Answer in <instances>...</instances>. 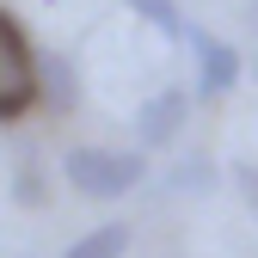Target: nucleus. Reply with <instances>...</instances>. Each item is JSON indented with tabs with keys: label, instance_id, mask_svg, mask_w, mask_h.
<instances>
[{
	"label": "nucleus",
	"instance_id": "obj_1",
	"mask_svg": "<svg viewBox=\"0 0 258 258\" xmlns=\"http://www.w3.org/2000/svg\"><path fill=\"white\" fill-rule=\"evenodd\" d=\"M61 178H68V190L86 197V203H117V197H129V190L148 178V154L80 142V148L61 154Z\"/></svg>",
	"mask_w": 258,
	"mask_h": 258
},
{
	"label": "nucleus",
	"instance_id": "obj_2",
	"mask_svg": "<svg viewBox=\"0 0 258 258\" xmlns=\"http://www.w3.org/2000/svg\"><path fill=\"white\" fill-rule=\"evenodd\" d=\"M31 105H37V49L25 25L0 7V123H19Z\"/></svg>",
	"mask_w": 258,
	"mask_h": 258
},
{
	"label": "nucleus",
	"instance_id": "obj_3",
	"mask_svg": "<svg viewBox=\"0 0 258 258\" xmlns=\"http://www.w3.org/2000/svg\"><path fill=\"white\" fill-rule=\"evenodd\" d=\"M190 37V55H197V92L203 99H228V92L240 86V49L234 43H221V37H209V31H184Z\"/></svg>",
	"mask_w": 258,
	"mask_h": 258
},
{
	"label": "nucleus",
	"instance_id": "obj_4",
	"mask_svg": "<svg viewBox=\"0 0 258 258\" xmlns=\"http://www.w3.org/2000/svg\"><path fill=\"white\" fill-rule=\"evenodd\" d=\"M184 123H190V92L184 86H160L136 111V136H142V148H172Z\"/></svg>",
	"mask_w": 258,
	"mask_h": 258
},
{
	"label": "nucleus",
	"instance_id": "obj_5",
	"mask_svg": "<svg viewBox=\"0 0 258 258\" xmlns=\"http://www.w3.org/2000/svg\"><path fill=\"white\" fill-rule=\"evenodd\" d=\"M37 105H49V111H61V117L80 105V74H74V61L55 55V49L37 55Z\"/></svg>",
	"mask_w": 258,
	"mask_h": 258
},
{
	"label": "nucleus",
	"instance_id": "obj_6",
	"mask_svg": "<svg viewBox=\"0 0 258 258\" xmlns=\"http://www.w3.org/2000/svg\"><path fill=\"white\" fill-rule=\"evenodd\" d=\"M129 240H136V234H129V221H105V228H86L61 258H123Z\"/></svg>",
	"mask_w": 258,
	"mask_h": 258
},
{
	"label": "nucleus",
	"instance_id": "obj_7",
	"mask_svg": "<svg viewBox=\"0 0 258 258\" xmlns=\"http://www.w3.org/2000/svg\"><path fill=\"white\" fill-rule=\"evenodd\" d=\"M166 190H178V197H197V190H215V160H209V154H184L178 166L166 172Z\"/></svg>",
	"mask_w": 258,
	"mask_h": 258
},
{
	"label": "nucleus",
	"instance_id": "obj_8",
	"mask_svg": "<svg viewBox=\"0 0 258 258\" xmlns=\"http://www.w3.org/2000/svg\"><path fill=\"white\" fill-rule=\"evenodd\" d=\"M129 13H136L142 25H154L166 43H178L184 31H190V25H184V13H178V0H129Z\"/></svg>",
	"mask_w": 258,
	"mask_h": 258
},
{
	"label": "nucleus",
	"instance_id": "obj_9",
	"mask_svg": "<svg viewBox=\"0 0 258 258\" xmlns=\"http://www.w3.org/2000/svg\"><path fill=\"white\" fill-rule=\"evenodd\" d=\"M13 197L25 203V209H43L49 203V184H43V166H37V160H19V172H13Z\"/></svg>",
	"mask_w": 258,
	"mask_h": 258
},
{
	"label": "nucleus",
	"instance_id": "obj_10",
	"mask_svg": "<svg viewBox=\"0 0 258 258\" xmlns=\"http://www.w3.org/2000/svg\"><path fill=\"white\" fill-rule=\"evenodd\" d=\"M228 178H234V190H240V203L258 215V166H252V160H234V166H228Z\"/></svg>",
	"mask_w": 258,
	"mask_h": 258
},
{
	"label": "nucleus",
	"instance_id": "obj_11",
	"mask_svg": "<svg viewBox=\"0 0 258 258\" xmlns=\"http://www.w3.org/2000/svg\"><path fill=\"white\" fill-rule=\"evenodd\" d=\"M240 19H246V31H252V37H258V0H246V13H240Z\"/></svg>",
	"mask_w": 258,
	"mask_h": 258
}]
</instances>
